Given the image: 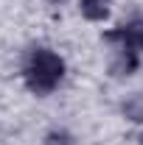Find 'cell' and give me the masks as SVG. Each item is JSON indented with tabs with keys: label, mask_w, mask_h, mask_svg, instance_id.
<instances>
[{
	"label": "cell",
	"mask_w": 143,
	"mask_h": 145,
	"mask_svg": "<svg viewBox=\"0 0 143 145\" xmlns=\"http://www.w3.org/2000/svg\"><path fill=\"white\" fill-rule=\"evenodd\" d=\"M65 72H68V64L56 50L34 48L25 59V64H23V81H25L28 92L45 98L54 89H59V84L65 81Z\"/></svg>",
	"instance_id": "cell-1"
},
{
	"label": "cell",
	"mask_w": 143,
	"mask_h": 145,
	"mask_svg": "<svg viewBox=\"0 0 143 145\" xmlns=\"http://www.w3.org/2000/svg\"><path fill=\"white\" fill-rule=\"evenodd\" d=\"M104 42H109V45H129V48L143 53V17H132V20H126L124 25L104 31Z\"/></svg>",
	"instance_id": "cell-2"
},
{
	"label": "cell",
	"mask_w": 143,
	"mask_h": 145,
	"mask_svg": "<svg viewBox=\"0 0 143 145\" xmlns=\"http://www.w3.org/2000/svg\"><path fill=\"white\" fill-rule=\"evenodd\" d=\"M140 67V50L129 45H115V59H112V72L115 75H132Z\"/></svg>",
	"instance_id": "cell-3"
},
{
	"label": "cell",
	"mask_w": 143,
	"mask_h": 145,
	"mask_svg": "<svg viewBox=\"0 0 143 145\" xmlns=\"http://www.w3.org/2000/svg\"><path fill=\"white\" fill-rule=\"evenodd\" d=\"M79 11L87 22H107L109 20V0H79Z\"/></svg>",
	"instance_id": "cell-4"
},
{
	"label": "cell",
	"mask_w": 143,
	"mask_h": 145,
	"mask_svg": "<svg viewBox=\"0 0 143 145\" xmlns=\"http://www.w3.org/2000/svg\"><path fill=\"white\" fill-rule=\"evenodd\" d=\"M121 114H124L129 123H143V92H132L126 95L124 103H121Z\"/></svg>",
	"instance_id": "cell-5"
},
{
	"label": "cell",
	"mask_w": 143,
	"mask_h": 145,
	"mask_svg": "<svg viewBox=\"0 0 143 145\" xmlns=\"http://www.w3.org/2000/svg\"><path fill=\"white\" fill-rule=\"evenodd\" d=\"M42 145H76V137L68 128H51V131H45Z\"/></svg>",
	"instance_id": "cell-6"
},
{
	"label": "cell",
	"mask_w": 143,
	"mask_h": 145,
	"mask_svg": "<svg viewBox=\"0 0 143 145\" xmlns=\"http://www.w3.org/2000/svg\"><path fill=\"white\" fill-rule=\"evenodd\" d=\"M48 3H65V0H48Z\"/></svg>",
	"instance_id": "cell-7"
},
{
	"label": "cell",
	"mask_w": 143,
	"mask_h": 145,
	"mask_svg": "<svg viewBox=\"0 0 143 145\" xmlns=\"http://www.w3.org/2000/svg\"><path fill=\"white\" fill-rule=\"evenodd\" d=\"M138 145H143V137H140V140H138Z\"/></svg>",
	"instance_id": "cell-8"
}]
</instances>
